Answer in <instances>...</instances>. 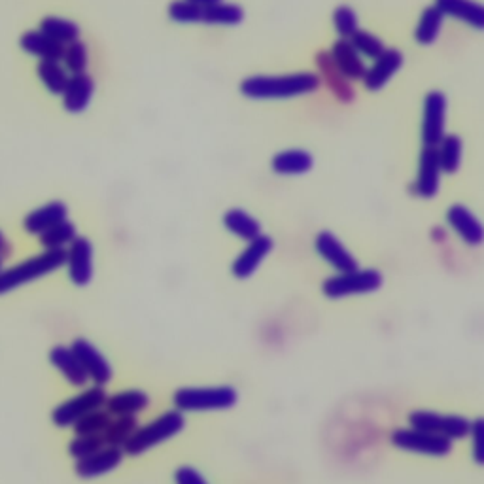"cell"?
I'll return each instance as SVG.
<instances>
[{
    "instance_id": "obj_1",
    "label": "cell",
    "mask_w": 484,
    "mask_h": 484,
    "mask_svg": "<svg viewBox=\"0 0 484 484\" xmlns=\"http://www.w3.org/2000/svg\"><path fill=\"white\" fill-rule=\"evenodd\" d=\"M320 88V76L312 72H297L284 76H250L241 81V93L254 101L265 98H293L314 93Z\"/></svg>"
},
{
    "instance_id": "obj_2",
    "label": "cell",
    "mask_w": 484,
    "mask_h": 484,
    "mask_svg": "<svg viewBox=\"0 0 484 484\" xmlns=\"http://www.w3.org/2000/svg\"><path fill=\"white\" fill-rule=\"evenodd\" d=\"M66 263L64 250H44L42 254L32 256L18 265L0 271V295L18 290L29 282H35L49 273H55Z\"/></svg>"
},
{
    "instance_id": "obj_3",
    "label": "cell",
    "mask_w": 484,
    "mask_h": 484,
    "mask_svg": "<svg viewBox=\"0 0 484 484\" xmlns=\"http://www.w3.org/2000/svg\"><path fill=\"white\" fill-rule=\"evenodd\" d=\"M183 426H186L183 412L176 409L166 411L161 416H157L154 422H149L132 433L123 446V453L129 456H140L148 453V450H152L154 446L178 436Z\"/></svg>"
},
{
    "instance_id": "obj_4",
    "label": "cell",
    "mask_w": 484,
    "mask_h": 484,
    "mask_svg": "<svg viewBox=\"0 0 484 484\" xmlns=\"http://www.w3.org/2000/svg\"><path fill=\"white\" fill-rule=\"evenodd\" d=\"M237 399L239 394L231 386H199L176 390L173 403L180 412H205L231 409Z\"/></svg>"
},
{
    "instance_id": "obj_5",
    "label": "cell",
    "mask_w": 484,
    "mask_h": 484,
    "mask_svg": "<svg viewBox=\"0 0 484 484\" xmlns=\"http://www.w3.org/2000/svg\"><path fill=\"white\" fill-rule=\"evenodd\" d=\"M382 286V275L375 269H354L348 273H339L335 276H329L322 292L329 299H343L350 295H363L377 292Z\"/></svg>"
},
{
    "instance_id": "obj_6",
    "label": "cell",
    "mask_w": 484,
    "mask_h": 484,
    "mask_svg": "<svg viewBox=\"0 0 484 484\" xmlns=\"http://www.w3.org/2000/svg\"><path fill=\"white\" fill-rule=\"evenodd\" d=\"M411 428L422 429L450 441L463 439L470 436L471 422L460 414H441L433 411H414L409 414Z\"/></svg>"
},
{
    "instance_id": "obj_7",
    "label": "cell",
    "mask_w": 484,
    "mask_h": 484,
    "mask_svg": "<svg viewBox=\"0 0 484 484\" xmlns=\"http://www.w3.org/2000/svg\"><path fill=\"white\" fill-rule=\"evenodd\" d=\"M106 399H108V395L103 386L88 388V390H83L81 394L71 397L69 402L57 405L52 411V420L59 428H71L80 419H83L86 414H89L97 409H103L106 405Z\"/></svg>"
},
{
    "instance_id": "obj_8",
    "label": "cell",
    "mask_w": 484,
    "mask_h": 484,
    "mask_svg": "<svg viewBox=\"0 0 484 484\" xmlns=\"http://www.w3.org/2000/svg\"><path fill=\"white\" fill-rule=\"evenodd\" d=\"M394 446L407 450L414 454H426V456H446L453 450V441L436 436V433H428L416 428H399L392 433Z\"/></svg>"
},
{
    "instance_id": "obj_9",
    "label": "cell",
    "mask_w": 484,
    "mask_h": 484,
    "mask_svg": "<svg viewBox=\"0 0 484 484\" xmlns=\"http://www.w3.org/2000/svg\"><path fill=\"white\" fill-rule=\"evenodd\" d=\"M446 123V98L441 91H429L424 98L422 110V144L428 148H437L445 137Z\"/></svg>"
},
{
    "instance_id": "obj_10",
    "label": "cell",
    "mask_w": 484,
    "mask_h": 484,
    "mask_svg": "<svg viewBox=\"0 0 484 484\" xmlns=\"http://www.w3.org/2000/svg\"><path fill=\"white\" fill-rule=\"evenodd\" d=\"M66 271L78 288H86L93 278V244L88 237H76L66 248Z\"/></svg>"
},
{
    "instance_id": "obj_11",
    "label": "cell",
    "mask_w": 484,
    "mask_h": 484,
    "mask_svg": "<svg viewBox=\"0 0 484 484\" xmlns=\"http://www.w3.org/2000/svg\"><path fill=\"white\" fill-rule=\"evenodd\" d=\"M71 348L95 386H105L112 380V365L88 339H74Z\"/></svg>"
},
{
    "instance_id": "obj_12",
    "label": "cell",
    "mask_w": 484,
    "mask_h": 484,
    "mask_svg": "<svg viewBox=\"0 0 484 484\" xmlns=\"http://www.w3.org/2000/svg\"><path fill=\"white\" fill-rule=\"evenodd\" d=\"M441 165L437 157V148L424 146L419 159V174H416L412 191L422 199H433L439 191Z\"/></svg>"
},
{
    "instance_id": "obj_13",
    "label": "cell",
    "mask_w": 484,
    "mask_h": 484,
    "mask_svg": "<svg viewBox=\"0 0 484 484\" xmlns=\"http://www.w3.org/2000/svg\"><path fill=\"white\" fill-rule=\"evenodd\" d=\"M123 454V448L120 446H103L101 450H97V453L78 460L74 471L81 479L103 477L122 465Z\"/></svg>"
},
{
    "instance_id": "obj_14",
    "label": "cell",
    "mask_w": 484,
    "mask_h": 484,
    "mask_svg": "<svg viewBox=\"0 0 484 484\" xmlns=\"http://www.w3.org/2000/svg\"><path fill=\"white\" fill-rule=\"evenodd\" d=\"M403 54L397 52L394 47H386L384 52L375 59V63L367 69L363 76V86L369 91H380L386 83L395 76V72L402 69Z\"/></svg>"
},
{
    "instance_id": "obj_15",
    "label": "cell",
    "mask_w": 484,
    "mask_h": 484,
    "mask_svg": "<svg viewBox=\"0 0 484 484\" xmlns=\"http://www.w3.org/2000/svg\"><path fill=\"white\" fill-rule=\"evenodd\" d=\"M273 239L267 235H259L254 241H250L248 246L239 254V258L231 265L233 276L241 280L252 276L258 271V267L265 261V258L273 252Z\"/></svg>"
},
{
    "instance_id": "obj_16",
    "label": "cell",
    "mask_w": 484,
    "mask_h": 484,
    "mask_svg": "<svg viewBox=\"0 0 484 484\" xmlns=\"http://www.w3.org/2000/svg\"><path fill=\"white\" fill-rule=\"evenodd\" d=\"M316 252L320 254V258H324L333 269L339 273H348L358 269V259L348 252L346 246L333 235L329 231H322L318 233V237L314 241Z\"/></svg>"
},
{
    "instance_id": "obj_17",
    "label": "cell",
    "mask_w": 484,
    "mask_h": 484,
    "mask_svg": "<svg viewBox=\"0 0 484 484\" xmlns=\"http://www.w3.org/2000/svg\"><path fill=\"white\" fill-rule=\"evenodd\" d=\"M446 222L456 235L470 246L484 242V225L477 216L463 205H453L446 210Z\"/></svg>"
},
{
    "instance_id": "obj_18",
    "label": "cell",
    "mask_w": 484,
    "mask_h": 484,
    "mask_svg": "<svg viewBox=\"0 0 484 484\" xmlns=\"http://www.w3.org/2000/svg\"><path fill=\"white\" fill-rule=\"evenodd\" d=\"M93 93H95V80L91 74L88 72L72 74L61 95L64 110L71 114L83 112L89 106Z\"/></svg>"
},
{
    "instance_id": "obj_19",
    "label": "cell",
    "mask_w": 484,
    "mask_h": 484,
    "mask_svg": "<svg viewBox=\"0 0 484 484\" xmlns=\"http://www.w3.org/2000/svg\"><path fill=\"white\" fill-rule=\"evenodd\" d=\"M316 66L326 81V86L329 91L335 95L341 103H350L354 101V88L350 86V80L337 69V64L333 63L329 52H318L314 57Z\"/></svg>"
},
{
    "instance_id": "obj_20",
    "label": "cell",
    "mask_w": 484,
    "mask_h": 484,
    "mask_svg": "<svg viewBox=\"0 0 484 484\" xmlns=\"http://www.w3.org/2000/svg\"><path fill=\"white\" fill-rule=\"evenodd\" d=\"M66 216H69V207L63 201H49L25 216L23 229L29 235H42L49 227L64 222Z\"/></svg>"
},
{
    "instance_id": "obj_21",
    "label": "cell",
    "mask_w": 484,
    "mask_h": 484,
    "mask_svg": "<svg viewBox=\"0 0 484 484\" xmlns=\"http://www.w3.org/2000/svg\"><path fill=\"white\" fill-rule=\"evenodd\" d=\"M445 18L463 21L477 30H484V4L477 0H436Z\"/></svg>"
},
{
    "instance_id": "obj_22",
    "label": "cell",
    "mask_w": 484,
    "mask_h": 484,
    "mask_svg": "<svg viewBox=\"0 0 484 484\" xmlns=\"http://www.w3.org/2000/svg\"><path fill=\"white\" fill-rule=\"evenodd\" d=\"M49 363H52L55 369L64 377V380L72 384V386L81 388V386H86L89 380L71 346H61V344L54 346L52 350H49Z\"/></svg>"
},
{
    "instance_id": "obj_23",
    "label": "cell",
    "mask_w": 484,
    "mask_h": 484,
    "mask_svg": "<svg viewBox=\"0 0 484 484\" xmlns=\"http://www.w3.org/2000/svg\"><path fill=\"white\" fill-rule=\"evenodd\" d=\"M333 63L337 64V69L348 78V80H363L367 66L363 63V57L356 52L354 46L346 38H339L333 42L329 52Z\"/></svg>"
},
{
    "instance_id": "obj_24",
    "label": "cell",
    "mask_w": 484,
    "mask_h": 484,
    "mask_svg": "<svg viewBox=\"0 0 484 484\" xmlns=\"http://www.w3.org/2000/svg\"><path fill=\"white\" fill-rule=\"evenodd\" d=\"M20 46L25 54L35 55L38 59L61 61L64 54V44H59L54 38L46 37L42 30H25L20 38Z\"/></svg>"
},
{
    "instance_id": "obj_25",
    "label": "cell",
    "mask_w": 484,
    "mask_h": 484,
    "mask_svg": "<svg viewBox=\"0 0 484 484\" xmlns=\"http://www.w3.org/2000/svg\"><path fill=\"white\" fill-rule=\"evenodd\" d=\"M312 156L305 149H284V152H278L273 161V173L282 174V176H299L305 174L312 169Z\"/></svg>"
},
{
    "instance_id": "obj_26",
    "label": "cell",
    "mask_w": 484,
    "mask_h": 484,
    "mask_svg": "<svg viewBox=\"0 0 484 484\" xmlns=\"http://www.w3.org/2000/svg\"><path fill=\"white\" fill-rule=\"evenodd\" d=\"M149 405V397L142 390H123L106 399L105 409L114 416H137Z\"/></svg>"
},
{
    "instance_id": "obj_27",
    "label": "cell",
    "mask_w": 484,
    "mask_h": 484,
    "mask_svg": "<svg viewBox=\"0 0 484 484\" xmlns=\"http://www.w3.org/2000/svg\"><path fill=\"white\" fill-rule=\"evenodd\" d=\"M224 227L231 233V235H235L246 242L254 241L256 237L261 235L259 222L242 208L227 210L224 214Z\"/></svg>"
},
{
    "instance_id": "obj_28",
    "label": "cell",
    "mask_w": 484,
    "mask_h": 484,
    "mask_svg": "<svg viewBox=\"0 0 484 484\" xmlns=\"http://www.w3.org/2000/svg\"><path fill=\"white\" fill-rule=\"evenodd\" d=\"M443 21H445L443 12L436 4L428 6L420 15L419 25L414 29V40L420 46H431L439 37Z\"/></svg>"
},
{
    "instance_id": "obj_29",
    "label": "cell",
    "mask_w": 484,
    "mask_h": 484,
    "mask_svg": "<svg viewBox=\"0 0 484 484\" xmlns=\"http://www.w3.org/2000/svg\"><path fill=\"white\" fill-rule=\"evenodd\" d=\"M46 37L54 38L59 44H71L80 40V25L71 20L57 18V15H46L40 21V29Z\"/></svg>"
},
{
    "instance_id": "obj_30",
    "label": "cell",
    "mask_w": 484,
    "mask_h": 484,
    "mask_svg": "<svg viewBox=\"0 0 484 484\" xmlns=\"http://www.w3.org/2000/svg\"><path fill=\"white\" fill-rule=\"evenodd\" d=\"M37 72L40 81L44 83V88L52 93V95H63L66 83H69V74H66L64 66H61L59 61L52 59H40Z\"/></svg>"
},
{
    "instance_id": "obj_31",
    "label": "cell",
    "mask_w": 484,
    "mask_h": 484,
    "mask_svg": "<svg viewBox=\"0 0 484 484\" xmlns=\"http://www.w3.org/2000/svg\"><path fill=\"white\" fill-rule=\"evenodd\" d=\"M78 237V229L72 222L64 220L38 235V242L44 250H64Z\"/></svg>"
},
{
    "instance_id": "obj_32",
    "label": "cell",
    "mask_w": 484,
    "mask_h": 484,
    "mask_svg": "<svg viewBox=\"0 0 484 484\" xmlns=\"http://www.w3.org/2000/svg\"><path fill=\"white\" fill-rule=\"evenodd\" d=\"M139 429L137 416H118L112 420L108 428L103 431V439L106 446H120L123 448L129 437Z\"/></svg>"
},
{
    "instance_id": "obj_33",
    "label": "cell",
    "mask_w": 484,
    "mask_h": 484,
    "mask_svg": "<svg viewBox=\"0 0 484 484\" xmlns=\"http://www.w3.org/2000/svg\"><path fill=\"white\" fill-rule=\"evenodd\" d=\"M244 20V10L239 4L220 3L208 8H203V23L207 25H224L233 27Z\"/></svg>"
},
{
    "instance_id": "obj_34",
    "label": "cell",
    "mask_w": 484,
    "mask_h": 484,
    "mask_svg": "<svg viewBox=\"0 0 484 484\" xmlns=\"http://www.w3.org/2000/svg\"><path fill=\"white\" fill-rule=\"evenodd\" d=\"M462 140L456 135H445L437 146V157L441 171L446 174H454L460 169L462 163Z\"/></svg>"
},
{
    "instance_id": "obj_35",
    "label": "cell",
    "mask_w": 484,
    "mask_h": 484,
    "mask_svg": "<svg viewBox=\"0 0 484 484\" xmlns=\"http://www.w3.org/2000/svg\"><path fill=\"white\" fill-rule=\"evenodd\" d=\"M112 422V414L106 409H97L80 419L72 429L76 436H103V431Z\"/></svg>"
},
{
    "instance_id": "obj_36",
    "label": "cell",
    "mask_w": 484,
    "mask_h": 484,
    "mask_svg": "<svg viewBox=\"0 0 484 484\" xmlns=\"http://www.w3.org/2000/svg\"><path fill=\"white\" fill-rule=\"evenodd\" d=\"M348 40L361 57L373 59V61L384 52V49H386V46H384V42L378 37L371 35L369 30H363V29H358Z\"/></svg>"
},
{
    "instance_id": "obj_37",
    "label": "cell",
    "mask_w": 484,
    "mask_h": 484,
    "mask_svg": "<svg viewBox=\"0 0 484 484\" xmlns=\"http://www.w3.org/2000/svg\"><path fill=\"white\" fill-rule=\"evenodd\" d=\"M88 46L83 44L81 40H76V42H71L64 46V54H63V63H64V69L72 72V74H80V72H86L88 69Z\"/></svg>"
},
{
    "instance_id": "obj_38",
    "label": "cell",
    "mask_w": 484,
    "mask_h": 484,
    "mask_svg": "<svg viewBox=\"0 0 484 484\" xmlns=\"http://www.w3.org/2000/svg\"><path fill=\"white\" fill-rule=\"evenodd\" d=\"M169 18L182 25L203 23V8L190 3V0H173L169 4Z\"/></svg>"
},
{
    "instance_id": "obj_39",
    "label": "cell",
    "mask_w": 484,
    "mask_h": 484,
    "mask_svg": "<svg viewBox=\"0 0 484 484\" xmlns=\"http://www.w3.org/2000/svg\"><path fill=\"white\" fill-rule=\"evenodd\" d=\"M333 27H335L337 35L341 38L348 40L360 29L358 27V13L350 6L335 8V12H333Z\"/></svg>"
},
{
    "instance_id": "obj_40",
    "label": "cell",
    "mask_w": 484,
    "mask_h": 484,
    "mask_svg": "<svg viewBox=\"0 0 484 484\" xmlns=\"http://www.w3.org/2000/svg\"><path fill=\"white\" fill-rule=\"evenodd\" d=\"M103 446H106L103 436H76L69 443V454L74 460H81V458L97 453V450H101Z\"/></svg>"
},
{
    "instance_id": "obj_41",
    "label": "cell",
    "mask_w": 484,
    "mask_h": 484,
    "mask_svg": "<svg viewBox=\"0 0 484 484\" xmlns=\"http://www.w3.org/2000/svg\"><path fill=\"white\" fill-rule=\"evenodd\" d=\"M471 436V448H473V460L479 465H484V416L475 419L470 428Z\"/></svg>"
},
{
    "instance_id": "obj_42",
    "label": "cell",
    "mask_w": 484,
    "mask_h": 484,
    "mask_svg": "<svg viewBox=\"0 0 484 484\" xmlns=\"http://www.w3.org/2000/svg\"><path fill=\"white\" fill-rule=\"evenodd\" d=\"M174 482L176 484H208L205 480V477L199 473L195 467H190V465L178 467L176 473H174Z\"/></svg>"
},
{
    "instance_id": "obj_43",
    "label": "cell",
    "mask_w": 484,
    "mask_h": 484,
    "mask_svg": "<svg viewBox=\"0 0 484 484\" xmlns=\"http://www.w3.org/2000/svg\"><path fill=\"white\" fill-rule=\"evenodd\" d=\"M10 242L6 241V237H4V233L3 231H0V256H3V258H6L8 254H10Z\"/></svg>"
},
{
    "instance_id": "obj_44",
    "label": "cell",
    "mask_w": 484,
    "mask_h": 484,
    "mask_svg": "<svg viewBox=\"0 0 484 484\" xmlns=\"http://www.w3.org/2000/svg\"><path fill=\"white\" fill-rule=\"evenodd\" d=\"M190 3L201 6V8H208V6H214V4H220L224 3V0H190Z\"/></svg>"
},
{
    "instance_id": "obj_45",
    "label": "cell",
    "mask_w": 484,
    "mask_h": 484,
    "mask_svg": "<svg viewBox=\"0 0 484 484\" xmlns=\"http://www.w3.org/2000/svg\"><path fill=\"white\" fill-rule=\"evenodd\" d=\"M3 269H4V258L0 256V271H3Z\"/></svg>"
}]
</instances>
